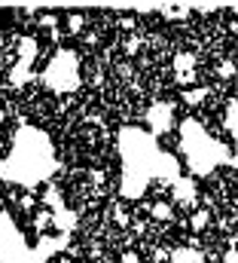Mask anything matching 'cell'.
I'll return each mask as SVG.
<instances>
[{
    "mask_svg": "<svg viewBox=\"0 0 238 263\" xmlns=\"http://www.w3.org/2000/svg\"><path fill=\"white\" fill-rule=\"evenodd\" d=\"M144 208L150 211V217H153L156 223H171V220H174V202H168V199H156V202H147Z\"/></svg>",
    "mask_w": 238,
    "mask_h": 263,
    "instance_id": "obj_1",
    "label": "cell"
},
{
    "mask_svg": "<svg viewBox=\"0 0 238 263\" xmlns=\"http://www.w3.org/2000/svg\"><path fill=\"white\" fill-rule=\"evenodd\" d=\"M211 220H214V214H211L208 205H205V208H192V214H189V230H192V233H205V230L211 227Z\"/></svg>",
    "mask_w": 238,
    "mask_h": 263,
    "instance_id": "obj_2",
    "label": "cell"
},
{
    "mask_svg": "<svg viewBox=\"0 0 238 263\" xmlns=\"http://www.w3.org/2000/svg\"><path fill=\"white\" fill-rule=\"evenodd\" d=\"M174 199H180V205H195L192 181H177V178H174Z\"/></svg>",
    "mask_w": 238,
    "mask_h": 263,
    "instance_id": "obj_3",
    "label": "cell"
},
{
    "mask_svg": "<svg viewBox=\"0 0 238 263\" xmlns=\"http://www.w3.org/2000/svg\"><path fill=\"white\" fill-rule=\"evenodd\" d=\"M183 104H189V107H199V104H205V98H208V89L205 86H195V89H183Z\"/></svg>",
    "mask_w": 238,
    "mask_h": 263,
    "instance_id": "obj_4",
    "label": "cell"
},
{
    "mask_svg": "<svg viewBox=\"0 0 238 263\" xmlns=\"http://www.w3.org/2000/svg\"><path fill=\"white\" fill-rule=\"evenodd\" d=\"M64 25H67V34H83L86 15H83V12H67V15H64Z\"/></svg>",
    "mask_w": 238,
    "mask_h": 263,
    "instance_id": "obj_5",
    "label": "cell"
},
{
    "mask_svg": "<svg viewBox=\"0 0 238 263\" xmlns=\"http://www.w3.org/2000/svg\"><path fill=\"white\" fill-rule=\"evenodd\" d=\"M195 67V55L192 52H177L174 55V73H189Z\"/></svg>",
    "mask_w": 238,
    "mask_h": 263,
    "instance_id": "obj_6",
    "label": "cell"
},
{
    "mask_svg": "<svg viewBox=\"0 0 238 263\" xmlns=\"http://www.w3.org/2000/svg\"><path fill=\"white\" fill-rule=\"evenodd\" d=\"M217 77H220V80H226V83H229V80H235V77H238V65L232 62V59H223V62L217 65Z\"/></svg>",
    "mask_w": 238,
    "mask_h": 263,
    "instance_id": "obj_7",
    "label": "cell"
},
{
    "mask_svg": "<svg viewBox=\"0 0 238 263\" xmlns=\"http://www.w3.org/2000/svg\"><path fill=\"white\" fill-rule=\"evenodd\" d=\"M141 46H144V40H141V34L134 31V34H128V40L122 43V52L131 59V55H137V52H141Z\"/></svg>",
    "mask_w": 238,
    "mask_h": 263,
    "instance_id": "obj_8",
    "label": "cell"
},
{
    "mask_svg": "<svg viewBox=\"0 0 238 263\" xmlns=\"http://www.w3.org/2000/svg\"><path fill=\"white\" fill-rule=\"evenodd\" d=\"M113 220H116V227H122V230L131 223V214H128V208H125L122 202H116V205H113Z\"/></svg>",
    "mask_w": 238,
    "mask_h": 263,
    "instance_id": "obj_9",
    "label": "cell"
},
{
    "mask_svg": "<svg viewBox=\"0 0 238 263\" xmlns=\"http://www.w3.org/2000/svg\"><path fill=\"white\" fill-rule=\"evenodd\" d=\"M49 223H52V214H49V211H37V214H34V230H37V233H46Z\"/></svg>",
    "mask_w": 238,
    "mask_h": 263,
    "instance_id": "obj_10",
    "label": "cell"
},
{
    "mask_svg": "<svg viewBox=\"0 0 238 263\" xmlns=\"http://www.w3.org/2000/svg\"><path fill=\"white\" fill-rule=\"evenodd\" d=\"M119 263H144V260H141V254H137V251H122Z\"/></svg>",
    "mask_w": 238,
    "mask_h": 263,
    "instance_id": "obj_11",
    "label": "cell"
},
{
    "mask_svg": "<svg viewBox=\"0 0 238 263\" xmlns=\"http://www.w3.org/2000/svg\"><path fill=\"white\" fill-rule=\"evenodd\" d=\"M83 40H86L89 46H95V43H98V34H95V31H89V34H83Z\"/></svg>",
    "mask_w": 238,
    "mask_h": 263,
    "instance_id": "obj_12",
    "label": "cell"
},
{
    "mask_svg": "<svg viewBox=\"0 0 238 263\" xmlns=\"http://www.w3.org/2000/svg\"><path fill=\"white\" fill-rule=\"evenodd\" d=\"M0 117H3V114H0Z\"/></svg>",
    "mask_w": 238,
    "mask_h": 263,
    "instance_id": "obj_13",
    "label": "cell"
}]
</instances>
